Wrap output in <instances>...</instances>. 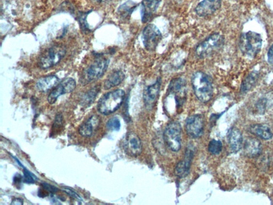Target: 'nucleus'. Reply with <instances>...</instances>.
<instances>
[{
    "instance_id": "1",
    "label": "nucleus",
    "mask_w": 273,
    "mask_h": 205,
    "mask_svg": "<svg viewBox=\"0 0 273 205\" xmlns=\"http://www.w3.org/2000/svg\"><path fill=\"white\" fill-rule=\"evenodd\" d=\"M192 84L194 94L199 100L207 102L214 94L213 82L211 77L202 71H197L192 77Z\"/></svg>"
},
{
    "instance_id": "5",
    "label": "nucleus",
    "mask_w": 273,
    "mask_h": 205,
    "mask_svg": "<svg viewBox=\"0 0 273 205\" xmlns=\"http://www.w3.org/2000/svg\"><path fill=\"white\" fill-rule=\"evenodd\" d=\"M110 60L104 57H99L90 64L83 72L81 82L83 85L98 80L106 72Z\"/></svg>"
},
{
    "instance_id": "13",
    "label": "nucleus",
    "mask_w": 273,
    "mask_h": 205,
    "mask_svg": "<svg viewBox=\"0 0 273 205\" xmlns=\"http://www.w3.org/2000/svg\"><path fill=\"white\" fill-rule=\"evenodd\" d=\"M161 85V80L158 78L155 83L145 89L143 99L145 104L148 108H151L154 106L159 98Z\"/></svg>"
},
{
    "instance_id": "25",
    "label": "nucleus",
    "mask_w": 273,
    "mask_h": 205,
    "mask_svg": "<svg viewBox=\"0 0 273 205\" xmlns=\"http://www.w3.org/2000/svg\"><path fill=\"white\" fill-rule=\"evenodd\" d=\"M100 87L96 86L90 89L88 92L85 94L81 99V105L83 106H89L93 103L97 95L100 92Z\"/></svg>"
},
{
    "instance_id": "19",
    "label": "nucleus",
    "mask_w": 273,
    "mask_h": 205,
    "mask_svg": "<svg viewBox=\"0 0 273 205\" xmlns=\"http://www.w3.org/2000/svg\"><path fill=\"white\" fill-rule=\"evenodd\" d=\"M59 81V78L56 76L42 77L36 83V88L40 92H46L58 85Z\"/></svg>"
},
{
    "instance_id": "7",
    "label": "nucleus",
    "mask_w": 273,
    "mask_h": 205,
    "mask_svg": "<svg viewBox=\"0 0 273 205\" xmlns=\"http://www.w3.org/2000/svg\"><path fill=\"white\" fill-rule=\"evenodd\" d=\"M181 128L177 122H172L168 125L164 131V140L168 147L173 152H178L181 145Z\"/></svg>"
},
{
    "instance_id": "6",
    "label": "nucleus",
    "mask_w": 273,
    "mask_h": 205,
    "mask_svg": "<svg viewBox=\"0 0 273 205\" xmlns=\"http://www.w3.org/2000/svg\"><path fill=\"white\" fill-rule=\"evenodd\" d=\"M66 47L62 45H56L48 48L42 54L39 59V66L42 69H48L58 64L65 57Z\"/></svg>"
},
{
    "instance_id": "28",
    "label": "nucleus",
    "mask_w": 273,
    "mask_h": 205,
    "mask_svg": "<svg viewBox=\"0 0 273 205\" xmlns=\"http://www.w3.org/2000/svg\"><path fill=\"white\" fill-rule=\"evenodd\" d=\"M24 182L27 183H34V176L25 168H24Z\"/></svg>"
},
{
    "instance_id": "34",
    "label": "nucleus",
    "mask_w": 273,
    "mask_h": 205,
    "mask_svg": "<svg viewBox=\"0 0 273 205\" xmlns=\"http://www.w3.org/2000/svg\"><path fill=\"white\" fill-rule=\"evenodd\" d=\"M22 177L21 176V175L17 174L14 177V183L17 184H19L22 181Z\"/></svg>"
},
{
    "instance_id": "18",
    "label": "nucleus",
    "mask_w": 273,
    "mask_h": 205,
    "mask_svg": "<svg viewBox=\"0 0 273 205\" xmlns=\"http://www.w3.org/2000/svg\"><path fill=\"white\" fill-rule=\"evenodd\" d=\"M262 150V144L256 138H248L244 144V152L248 157H257Z\"/></svg>"
},
{
    "instance_id": "3",
    "label": "nucleus",
    "mask_w": 273,
    "mask_h": 205,
    "mask_svg": "<svg viewBox=\"0 0 273 205\" xmlns=\"http://www.w3.org/2000/svg\"><path fill=\"white\" fill-rule=\"evenodd\" d=\"M262 36L258 33L250 31L240 36V49L243 54L248 58L255 57L262 50Z\"/></svg>"
},
{
    "instance_id": "2",
    "label": "nucleus",
    "mask_w": 273,
    "mask_h": 205,
    "mask_svg": "<svg viewBox=\"0 0 273 205\" xmlns=\"http://www.w3.org/2000/svg\"><path fill=\"white\" fill-rule=\"evenodd\" d=\"M125 92L117 89L103 95L97 104V110L103 115H109L117 111L125 99Z\"/></svg>"
},
{
    "instance_id": "33",
    "label": "nucleus",
    "mask_w": 273,
    "mask_h": 205,
    "mask_svg": "<svg viewBox=\"0 0 273 205\" xmlns=\"http://www.w3.org/2000/svg\"><path fill=\"white\" fill-rule=\"evenodd\" d=\"M24 203L22 199L20 198H15L12 201L11 205H23Z\"/></svg>"
},
{
    "instance_id": "4",
    "label": "nucleus",
    "mask_w": 273,
    "mask_h": 205,
    "mask_svg": "<svg viewBox=\"0 0 273 205\" xmlns=\"http://www.w3.org/2000/svg\"><path fill=\"white\" fill-rule=\"evenodd\" d=\"M225 43V38L220 33H216L209 36L196 48L197 55L200 58H205L219 51Z\"/></svg>"
},
{
    "instance_id": "35",
    "label": "nucleus",
    "mask_w": 273,
    "mask_h": 205,
    "mask_svg": "<svg viewBox=\"0 0 273 205\" xmlns=\"http://www.w3.org/2000/svg\"><path fill=\"white\" fill-rule=\"evenodd\" d=\"M94 1L97 2H104L107 1V0H94Z\"/></svg>"
},
{
    "instance_id": "32",
    "label": "nucleus",
    "mask_w": 273,
    "mask_h": 205,
    "mask_svg": "<svg viewBox=\"0 0 273 205\" xmlns=\"http://www.w3.org/2000/svg\"><path fill=\"white\" fill-rule=\"evenodd\" d=\"M65 190L66 193H67V194H68L70 196H72V197H74L75 199H77V200H78V199H80V197L78 196L77 194H76L75 192L72 191L71 190L65 189Z\"/></svg>"
},
{
    "instance_id": "24",
    "label": "nucleus",
    "mask_w": 273,
    "mask_h": 205,
    "mask_svg": "<svg viewBox=\"0 0 273 205\" xmlns=\"http://www.w3.org/2000/svg\"><path fill=\"white\" fill-rule=\"evenodd\" d=\"M138 5L137 3L131 1V0H129V1L120 6L118 9V13L123 19H128L133 12L136 10Z\"/></svg>"
},
{
    "instance_id": "21",
    "label": "nucleus",
    "mask_w": 273,
    "mask_h": 205,
    "mask_svg": "<svg viewBox=\"0 0 273 205\" xmlns=\"http://www.w3.org/2000/svg\"><path fill=\"white\" fill-rule=\"evenodd\" d=\"M228 141L233 152H238L243 146V136L241 131L237 128L230 130L228 134Z\"/></svg>"
},
{
    "instance_id": "9",
    "label": "nucleus",
    "mask_w": 273,
    "mask_h": 205,
    "mask_svg": "<svg viewBox=\"0 0 273 205\" xmlns=\"http://www.w3.org/2000/svg\"><path fill=\"white\" fill-rule=\"evenodd\" d=\"M168 94L174 96L175 105L177 108L183 106L186 99L187 86L186 82L183 78H174L170 83Z\"/></svg>"
},
{
    "instance_id": "27",
    "label": "nucleus",
    "mask_w": 273,
    "mask_h": 205,
    "mask_svg": "<svg viewBox=\"0 0 273 205\" xmlns=\"http://www.w3.org/2000/svg\"><path fill=\"white\" fill-rule=\"evenodd\" d=\"M106 128L111 131H119L121 128V123L117 117H113L108 120L106 123Z\"/></svg>"
},
{
    "instance_id": "20",
    "label": "nucleus",
    "mask_w": 273,
    "mask_h": 205,
    "mask_svg": "<svg viewBox=\"0 0 273 205\" xmlns=\"http://www.w3.org/2000/svg\"><path fill=\"white\" fill-rule=\"evenodd\" d=\"M250 131L253 135L266 141L271 140L273 136L272 131L269 127L263 124L252 125L250 128Z\"/></svg>"
},
{
    "instance_id": "12",
    "label": "nucleus",
    "mask_w": 273,
    "mask_h": 205,
    "mask_svg": "<svg viewBox=\"0 0 273 205\" xmlns=\"http://www.w3.org/2000/svg\"><path fill=\"white\" fill-rule=\"evenodd\" d=\"M124 147L126 154L131 156H137L142 152V141L134 132H129L126 135Z\"/></svg>"
},
{
    "instance_id": "15",
    "label": "nucleus",
    "mask_w": 273,
    "mask_h": 205,
    "mask_svg": "<svg viewBox=\"0 0 273 205\" xmlns=\"http://www.w3.org/2000/svg\"><path fill=\"white\" fill-rule=\"evenodd\" d=\"M222 6V0H203L199 2L195 11L199 17H207L214 14Z\"/></svg>"
},
{
    "instance_id": "17",
    "label": "nucleus",
    "mask_w": 273,
    "mask_h": 205,
    "mask_svg": "<svg viewBox=\"0 0 273 205\" xmlns=\"http://www.w3.org/2000/svg\"><path fill=\"white\" fill-rule=\"evenodd\" d=\"M100 124V119L98 116L93 115L78 128L79 134L85 137L92 136L98 130Z\"/></svg>"
},
{
    "instance_id": "14",
    "label": "nucleus",
    "mask_w": 273,
    "mask_h": 205,
    "mask_svg": "<svg viewBox=\"0 0 273 205\" xmlns=\"http://www.w3.org/2000/svg\"><path fill=\"white\" fill-rule=\"evenodd\" d=\"M161 1L162 0H143L141 6V19L143 23H148L153 20Z\"/></svg>"
},
{
    "instance_id": "8",
    "label": "nucleus",
    "mask_w": 273,
    "mask_h": 205,
    "mask_svg": "<svg viewBox=\"0 0 273 205\" xmlns=\"http://www.w3.org/2000/svg\"><path fill=\"white\" fill-rule=\"evenodd\" d=\"M162 39V33L159 28L154 24H149L144 28L142 41L143 45L147 51H154Z\"/></svg>"
},
{
    "instance_id": "16",
    "label": "nucleus",
    "mask_w": 273,
    "mask_h": 205,
    "mask_svg": "<svg viewBox=\"0 0 273 205\" xmlns=\"http://www.w3.org/2000/svg\"><path fill=\"white\" fill-rule=\"evenodd\" d=\"M194 152L191 148L187 149L184 159L178 162L175 168V174L180 178H183L190 173L191 165L193 158Z\"/></svg>"
},
{
    "instance_id": "26",
    "label": "nucleus",
    "mask_w": 273,
    "mask_h": 205,
    "mask_svg": "<svg viewBox=\"0 0 273 205\" xmlns=\"http://www.w3.org/2000/svg\"><path fill=\"white\" fill-rule=\"evenodd\" d=\"M223 144L221 141L212 140L209 144L208 150L212 154H219L222 151Z\"/></svg>"
},
{
    "instance_id": "29",
    "label": "nucleus",
    "mask_w": 273,
    "mask_h": 205,
    "mask_svg": "<svg viewBox=\"0 0 273 205\" xmlns=\"http://www.w3.org/2000/svg\"><path fill=\"white\" fill-rule=\"evenodd\" d=\"M63 125V117L61 115H57L55 119V122H54L53 125V129H57V128H60Z\"/></svg>"
},
{
    "instance_id": "10",
    "label": "nucleus",
    "mask_w": 273,
    "mask_h": 205,
    "mask_svg": "<svg viewBox=\"0 0 273 205\" xmlns=\"http://www.w3.org/2000/svg\"><path fill=\"white\" fill-rule=\"evenodd\" d=\"M185 128L187 134L190 137L197 138L201 137L204 131V120L201 114H195L186 119Z\"/></svg>"
},
{
    "instance_id": "22",
    "label": "nucleus",
    "mask_w": 273,
    "mask_h": 205,
    "mask_svg": "<svg viewBox=\"0 0 273 205\" xmlns=\"http://www.w3.org/2000/svg\"><path fill=\"white\" fill-rule=\"evenodd\" d=\"M125 75L122 71L118 70L113 72L104 82V87L106 90L118 86L125 79Z\"/></svg>"
},
{
    "instance_id": "30",
    "label": "nucleus",
    "mask_w": 273,
    "mask_h": 205,
    "mask_svg": "<svg viewBox=\"0 0 273 205\" xmlns=\"http://www.w3.org/2000/svg\"><path fill=\"white\" fill-rule=\"evenodd\" d=\"M42 186H43L44 189L46 190L50 191V192H56L58 190V189L56 188V187H54L48 183L42 184Z\"/></svg>"
},
{
    "instance_id": "11",
    "label": "nucleus",
    "mask_w": 273,
    "mask_h": 205,
    "mask_svg": "<svg viewBox=\"0 0 273 205\" xmlns=\"http://www.w3.org/2000/svg\"><path fill=\"white\" fill-rule=\"evenodd\" d=\"M76 87L75 81L72 78H66L54 88L49 95L48 102L53 104L59 96L74 92Z\"/></svg>"
},
{
    "instance_id": "31",
    "label": "nucleus",
    "mask_w": 273,
    "mask_h": 205,
    "mask_svg": "<svg viewBox=\"0 0 273 205\" xmlns=\"http://www.w3.org/2000/svg\"><path fill=\"white\" fill-rule=\"evenodd\" d=\"M268 62L270 64H273V45L270 47L268 53Z\"/></svg>"
},
{
    "instance_id": "23",
    "label": "nucleus",
    "mask_w": 273,
    "mask_h": 205,
    "mask_svg": "<svg viewBox=\"0 0 273 205\" xmlns=\"http://www.w3.org/2000/svg\"><path fill=\"white\" fill-rule=\"evenodd\" d=\"M259 78V73L257 71H253L245 78L241 86V92L247 93L255 86Z\"/></svg>"
}]
</instances>
